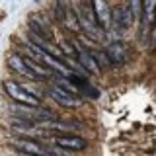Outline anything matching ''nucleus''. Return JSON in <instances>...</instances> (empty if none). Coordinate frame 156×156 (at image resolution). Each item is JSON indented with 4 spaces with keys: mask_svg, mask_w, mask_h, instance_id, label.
Returning <instances> with one entry per match:
<instances>
[{
    "mask_svg": "<svg viewBox=\"0 0 156 156\" xmlns=\"http://www.w3.org/2000/svg\"><path fill=\"white\" fill-rule=\"evenodd\" d=\"M78 23H80V31H84L90 39L94 41H100L104 37V29L100 27V22H98L96 14H94V8H92L90 0H80L78 4Z\"/></svg>",
    "mask_w": 156,
    "mask_h": 156,
    "instance_id": "obj_1",
    "label": "nucleus"
},
{
    "mask_svg": "<svg viewBox=\"0 0 156 156\" xmlns=\"http://www.w3.org/2000/svg\"><path fill=\"white\" fill-rule=\"evenodd\" d=\"M4 92L10 96V100H14L18 105H26V107H41V98L37 94H33L29 88L23 84H20L18 80H4L2 82Z\"/></svg>",
    "mask_w": 156,
    "mask_h": 156,
    "instance_id": "obj_2",
    "label": "nucleus"
},
{
    "mask_svg": "<svg viewBox=\"0 0 156 156\" xmlns=\"http://www.w3.org/2000/svg\"><path fill=\"white\" fill-rule=\"evenodd\" d=\"M154 22H156V0H144L143 18H140V22H139V41L144 43V45H148Z\"/></svg>",
    "mask_w": 156,
    "mask_h": 156,
    "instance_id": "obj_3",
    "label": "nucleus"
},
{
    "mask_svg": "<svg viewBox=\"0 0 156 156\" xmlns=\"http://www.w3.org/2000/svg\"><path fill=\"white\" fill-rule=\"evenodd\" d=\"M47 96L51 98V100H55L61 107H68V109H72V107H78V105H80V98H78L74 92L62 88L61 84L47 86Z\"/></svg>",
    "mask_w": 156,
    "mask_h": 156,
    "instance_id": "obj_4",
    "label": "nucleus"
},
{
    "mask_svg": "<svg viewBox=\"0 0 156 156\" xmlns=\"http://www.w3.org/2000/svg\"><path fill=\"white\" fill-rule=\"evenodd\" d=\"M133 14L127 4H117L115 8H111V27L117 33H125L127 29L133 26Z\"/></svg>",
    "mask_w": 156,
    "mask_h": 156,
    "instance_id": "obj_5",
    "label": "nucleus"
},
{
    "mask_svg": "<svg viewBox=\"0 0 156 156\" xmlns=\"http://www.w3.org/2000/svg\"><path fill=\"white\" fill-rule=\"evenodd\" d=\"M72 45H74V57L78 58V65H80L82 70L88 72V74H101L104 72L100 68V65L96 62V58L92 57V51L84 49L78 41H72Z\"/></svg>",
    "mask_w": 156,
    "mask_h": 156,
    "instance_id": "obj_6",
    "label": "nucleus"
},
{
    "mask_svg": "<svg viewBox=\"0 0 156 156\" xmlns=\"http://www.w3.org/2000/svg\"><path fill=\"white\" fill-rule=\"evenodd\" d=\"M27 26H29V33H33V35H39V37H43V39H47V41L53 43V37H55V33H53L51 23H49V20H47L45 16H41V14H29Z\"/></svg>",
    "mask_w": 156,
    "mask_h": 156,
    "instance_id": "obj_7",
    "label": "nucleus"
},
{
    "mask_svg": "<svg viewBox=\"0 0 156 156\" xmlns=\"http://www.w3.org/2000/svg\"><path fill=\"white\" fill-rule=\"evenodd\" d=\"M53 144L61 146L62 150H68V152H78V150H84L88 146V140L84 136H78V135H55L51 139Z\"/></svg>",
    "mask_w": 156,
    "mask_h": 156,
    "instance_id": "obj_8",
    "label": "nucleus"
},
{
    "mask_svg": "<svg viewBox=\"0 0 156 156\" xmlns=\"http://www.w3.org/2000/svg\"><path fill=\"white\" fill-rule=\"evenodd\" d=\"M104 51H105L107 58H109V62L115 65V66H123V65H127V61H129L127 45L121 43V41H109V45H107Z\"/></svg>",
    "mask_w": 156,
    "mask_h": 156,
    "instance_id": "obj_9",
    "label": "nucleus"
},
{
    "mask_svg": "<svg viewBox=\"0 0 156 156\" xmlns=\"http://www.w3.org/2000/svg\"><path fill=\"white\" fill-rule=\"evenodd\" d=\"M92 8H94V14L98 18V22H100V27L104 29H109L111 26V8L109 4H107V0H90Z\"/></svg>",
    "mask_w": 156,
    "mask_h": 156,
    "instance_id": "obj_10",
    "label": "nucleus"
},
{
    "mask_svg": "<svg viewBox=\"0 0 156 156\" xmlns=\"http://www.w3.org/2000/svg\"><path fill=\"white\" fill-rule=\"evenodd\" d=\"M8 65H10V68H12L16 74L26 76V78H29V80H35V76L31 74V70H29V66H27L23 55H20V53H12L10 58H8Z\"/></svg>",
    "mask_w": 156,
    "mask_h": 156,
    "instance_id": "obj_11",
    "label": "nucleus"
},
{
    "mask_svg": "<svg viewBox=\"0 0 156 156\" xmlns=\"http://www.w3.org/2000/svg\"><path fill=\"white\" fill-rule=\"evenodd\" d=\"M66 10H68V2L66 0H55V6H53V16L58 23H65L66 20Z\"/></svg>",
    "mask_w": 156,
    "mask_h": 156,
    "instance_id": "obj_12",
    "label": "nucleus"
},
{
    "mask_svg": "<svg viewBox=\"0 0 156 156\" xmlns=\"http://www.w3.org/2000/svg\"><path fill=\"white\" fill-rule=\"evenodd\" d=\"M127 6H129L131 14H133L135 22H140V18H143V8H144V0H129Z\"/></svg>",
    "mask_w": 156,
    "mask_h": 156,
    "instance_id": "obj_13",
    "label": "nucleus"
},
{
    "mask_svg": "<svg viewBox=\"0 0 156 156\" xmlns=\"http://www.w3.org/2000/svg\"><path fill=\"white\" fill-rule=\"evenodd\" d=\"M76 90H78V94H84V96H88V98H92V100H98V98H100V90H98V88H94L90 82L80 84Z\"/></svg>",
    "mask_w": 156,
    "mask_h": 156,
    "instance_id": "obj_14",
    "label": "nucleus"
},
{
    "mask_svg": "<svg viewBox=\"0 0 156 156\" xmlns=\"http://www.w3.org/2000/svg\"><path fill=\"white\" fill-rule=\"evenodd\" d=\"M92 57L96 58V62L100 65L101 70H104V68H107V66H111L109 58H107V55H105V51H92Z\"/></svg>",
    "mask_w": 156,
    "mask_h": 156,
    "instance_id": "obj_15",
    "label": "nucleus"
},
{
    "mask_svg": "<svg viewBox=\"0 0 156 156\" xmlns=\"http://www.w3.org/2000/svg\"><path fill=\"white\" fill-rule=\"evenodd\" d=\"M148 45H150V51H156V22H154V27H152V33H150V39H148Z\"/></svg>",
    "mask_w": 156,
    "mask_h": 156,
    "instance_id": "obj_16",
    "label": "nucleus"
},
{
    "mask_svg": "<svg viewBox=\"0 0 156 156\" xmlns=\"http://www.w3.org/2000/svg\"><path fill=\"white\" fill-rule=\"evenodd\" d=\"M35 2H41V0H35Z\"/></svg>",
    "mask_w": 156,
    "mask_h": 156,
    "instance_id": "obj_17",
    "label": "nucleus"
}]
</instances>
